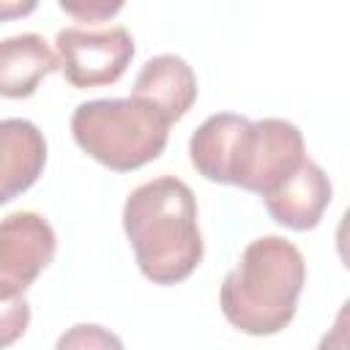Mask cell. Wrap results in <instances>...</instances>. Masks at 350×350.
<instances>
[{
	"label": "cell",
	"instance_id": "6da1fadb",
	"mask_svg": "<svg viewBox=\"0 0 350 350\" xmlns=\"http://www.w3.org/2000/svg\"><path fill=\"white\" fill-rule=\"evenodd\" d=\"M123 230L139 271L153 284H178L202 260L197 200L175 175L153 178L126 197Z\"/></svg>",
	"mask_w": 350,
	"mask_h": 350
},
{
	"label": "cell",
	"instance_id": "7a4b0ae2",
	"mask_svg": "<svg viewBox=\"0 0 350 350\" xmlns=\"http://www.w3.org/2000/svg\"><path fill=\"white\" fill-rule=\"evenodd\" d=\"M306 262L298 246L282 235L252 241L238 265L224 276L219 304L227 323L252 336L279 334L298 309Z\"/></svg>",
	"mask_w": 350,
	"mask_h": 350
},
{
	"label": "cell",
	"instance_id": "3957f363",
	"mask_svg": "<svg viewBox=\"0 0 350 350\" xmlns=\"http://www.w3.org/2000/svg\"><path fill=\"white\" fill-rule=\"evenodd\" d=\"M77 145L115 172H131L161 156L170 120L142 98H96L71 115Z\"/></svg>",
	"mask_w": 350,
	"mask_h": 350
},
{
	"label": "cell",
	"instance_id": "277c9868",
	"mask_svg": "<svg viewBox=\"0 0 350 350\" xmlns=\"http://www.w3.org/2000/svg\"><path fill=\"white\" fill-rule=\"evenodd\" d=\"M306 159L304 134L295 123L282 118L246 120L232 142L227 183L265 197L282 186Z\"/></svg>",
	"mask_w": 350,
	"mask_h": 350
},
{
	"label": "cell",
	"instance_id": "5b68a950",
	"mask_svg": "<svg viewBox=\"0 0 350 350\" xmlns=\"http://www.w3.org/2000/svg\"><path fill=\"white\" fill-rule=\"evenodd\" d=\"M55 44L66 79L79 90L118 82L134 57V38L120 25L63 27Z\"/></svg>",
	"mask_w": 350,
	"mask_h": 350
},
{
	"label": "cell",
	"instance_id": "8992f818",
	"mask_svg": "<svg viewBox=\"0 0 350 350\" xmlns=\"http://www.w3.org/2000/svg\"><path fill=\"white\" fill-rule=\"evenodd\" d=\"M55 246V230L44 216L33 211L8 213L0 224V298H19L52 262Z\"/></svg>",
	"mask_w": 350,
	"mask_h": 350
},
{
	"label": "cell",
	"instance_id": "52a82bcc",
	"mask_svg": "<svg viewBox=\"0 0 350 350\" xmlns=\"http://www.w3.org/2000/svg\"><path fill=\"white\" fill-rule=\"evenodd\" d=\"M262 202L276 224L304 232L320 224L331 202V180L320 164L306 159L282 186L265 194Z\"/></svg>",
	"mask_w": 350,
	"mask_h": 350
},
{
	"label": "cell",
	"instance_id": "ba28073f",
	"mask_svg": "<svg viewBox=\"0 0 350 350\" xmlns=\"http://www.w3.org/2000/svg\"><path fill=\"white\" fill-rule=\"evenodd\" d=\"M131 96L148 101L170 123H175L197 101V77L183 57L156 55L139 68L134 88H131Z\"/></svg>",
	"mask_w": 350,
	"mask_h": 350
},
{
	"label": "cell",
	"instance_id": "9c48e42d",
	"mask_svg": "<svg viewBox=\"0 0 350 350\" xmlns=\"http://www.w3.org/2000/svg\"><path fill=\"white\" fill-rule=\"evenodd\" d=\"M3 139V170H0V202H11L16 194L27 191L44 164H46V139L36 123L25 118H5L0 123Z\"/></svg>",
	"mask_w": 350,
	"mask_h": 350
},
{
	"label": "cell",
	"instance_id": "30bf717a",
	"mask_svg": "<svg viewBox=\"0 0 350 350\" xmlns=\"http://www.w3.org/2000/svg\"><path fill=\"white\" fill-rule=\"evenodd\" d=\"M55 68H60V57L38 33H19L0 44V93L5 98L33 96Z\"/></svg>",
	"mask_w": 350,
	"mask_h": 350
},
{
	"label": "cell",
	"instance_id": "8fae6325",
	"mask_svg": "<svg viewBox=\"0 0 350 350\" xmlns=\"http://www.w3.org/2000/svg\"><path fill=\"white\" fill-rule=\"evenodd\" d=\"M246 120L249 118L235 115V112H216L191 134L189 159L205 180L227 183V164H230L232 142Z\"/></svg>",
	"mask_w": 350,
	"mask_h": 350
},
{
	"label": "cell",
	"instance_id": "7c38bea8",
	"mask_svg": "<svg viewBox=\"0 0 350 350\" xmlns=\"http://www.w3.org/2000/svg\"><path fill=\"white\" fill-rule=\"evenodd\" d=\"M55 350H126L120 336L96 323H77L57 336Z\"/></svg>",
	"mask_w": 350,
	"mask_h": 350
},
{
	"label": "cell",
	"instance_id": "4fadbf2b",
	"mask_svg": "<svg viewBox=\"0 0 350 350\" xmlns=\"http://www.w3.org/2000/svg\"><path fill=\"white\" fill-rule=\"evenodd\" d=\"M60 8L71 16H79V19H88V22H98V19H107L112 14H118L123 8V3H107V0H79V3H71V0H60Z\"/></svg>",
	"mask_w": 350,
	"mask_h": 350
},
{
	"label": "cell",
	"instance_id": "5bb4252c",
	"mask_svg": "<svg viewBox=\"0 0 350 350\" xmlns=\"http://www.w3.org/2000/svg\"><path fill=\"white\" fill-rule=\"evenodd\" d=\"M3 342L11 345L16 339V334H25V325H27V304L25 301H3Z\"/></svg>",
	"mask_w": 350,
	"mask_h": 350
},
{
	"label": "cell",
	"instance_id": "9a60e30c",
	"mask_svg": "<svg viewBox=\"0 0 350 350\" xmlns=\"http://www.w3.org/2000/svg\"><path fill=\"white\" fill-rule=\"evenodd\" d=\"M336 252H339V260L350 268V205L342 213L339 227H336Z\"/></svg>",
	"mask_w": 350,
	"mask_h": 350
},
{
	"label": "cell",
	"instance_id": "2e32d148",
	"mask_svg": "<svg viewBox=\"0 0 350 350\" xmlns=\"http://www.w3.org/2000/svg\"><path fill=\"white\" fill-rule=\"evenodd\" d=\"M331 331L350 347V301H345L342 304V309L336 312V320H334V325H331Z\"/></svg>",
	"mask_w": 350,
	"mask_h": 350
},
{
	"label": "cell",
	"instance_id": "e0dca14e",
	"mask_svg": "<svg viewBox=\"0 0 350 350\" xmlns=\"http://www.w3.org/2000/svg\"><path fill=\"white\" fill-rule=\"evenodd\" d=\"M317 350H350V347H347V345H345V342H342V339H339V336H336V334L328 328V331L320 336Z\"/></svg>",
	"mask_w": 350,
	"mask_h": 350
}]
</instances>
